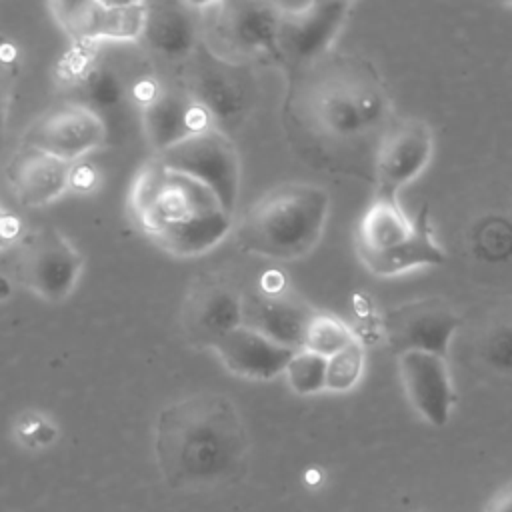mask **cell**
Segmentation results:
<instances>
[{
    "mask_svg": "<svg viewBox=\"0 0 512 512\" xmlns=\"http://www.w3.org/2000/svg\"><path fill=\"white\" fill-rule=\"evenodd\" d=\"M330 196L322 186L292 182L268 190L244 214L238 244L270 260H298L322 238Z\"/></svg>",
    "mask_w": 512,
    "mask_h": 512,
    "instance_id": "cell-3",
    "label": "cell"
},
{
    "mask_svg": "<svg viewBox=\"0 0 512 512\" xmlns=\"http://www.w3.org/2000/svg\"><path fill=\"white\" fill-rule=\"evenodd\" d=\"M316 310L284 290L242 292V326L296 352L302 350L306 326Z\"/></svg>",
    "mask_w": 512,
    "mask_h": 512,
    "instance_id": "cell-17",
    "label": "cell"
},
{
    "mask_svg": "<svg viewBox=\"0 0 512 512\" xmlns=\"http://www.w3.org/2000/svg\"><path fill=\"white\" fill-rule=\"evenodd\" d=\"M68 88L72 92L70 102L88 106L100 116L104 110L118 108L130 94V90L122 82V76L108 62L100 60L98 54L84 70V74L68 84Z\"/></svg>",
    "mask_w": 512,
    "mask_h": 512,
    "instance_id": "cell-23",
    "label": "cell"
},
{
    "mask_svg": "<svg viewBox=\"0 0 512 512\" xmlns=\"http://www.w3.org/2000/svg\"><path fill=\"white\" fill-rule=\"evenodd\" d=\"M432 142V130L424 120H392L374 150L376 196L398 198V192L430 162Z\"/></svg>",
    "mask_w": 512,
    "mask_h": 512,
    "instance_id": "cell-14",
    "label": "cell"
},
{
    "mask_svg": "<svg viewBox=\"0 0 512 512\" xmlns=\"http://www.w3.org/2000/svg\"><path fill=\"white\" fill-rule=\"evenodd\" d=\"M14 438L28 450H44L58 438L56 422L38 410H26L14 420Z\"/></svg>",
    "mask_w": 512,
    "mask_h": 512,
    "instance_id": "cell-27",
    "label": "cell"
},
{
    "mask_svg": "<svg viewBox=\"0 0 512 512\" xmlns=\"http://www.w3.org/2000/svg\"><path fill=\"white\" fill-rule=\"evenodd\" d=\"M350 8V2L280 4L276 26L278 66L290 74L328 54Z\"/></svg>",
    "mask_w": 512,
    "mask_h": 512,
    "instance_id": "cell-10",
    "label": "cell"
},
{
    "mask_svg": "<svg viewBox=\"0 0 512 512\" xmlns=\"http://www.w3.org/2000/svg\"><path fill=\"white\" fill-rule=\"evenodd\" d=\"M364 370V348L356 338L344 350L326 358V390L348 392L362 378Z\"/></svg>",
    "mask_w": 512,
    "mask_h": 512,
    "instance_id": "cell-26",
    "label": "cell"
},
{
    "mask_svg": "<svg viewBox=\"0 0 512 512\" xmlns=\"http://www.w3.org/2000/svg\"><path fill=\"white\" fill-rule=\"evenodd\" d=\"M200 46L214 58L246 66L278 64L276 26L280 4L224 0L196 4Z\"/></svg>",
    "mask_w": 512,
    "mask_h": 512,
    "instance_id": "cell-5",
    "label": "cell"
},
{
    "mask_svg": "<svg viewBox=\"0 0 512 512\" xmlns=\"http://www.w3.org/2000/svg\"><path fill=\"white\" fill-rule=\"evenodd\" d=\"M212 352L230 374L246 380H272L284 374L294 354L242 324L226 334Z\"/></svg>",
    "mask_w": 512,
    "mask_h": 512,
    "instance_id": "cell-21",
    "label": "cell"
},
{
    "mask_svg": "<svg viewBox=\"0 0 512 512\" xmlns=\"http://www.w3.org/2000/svg\"><path fill=\"white\" fill-rule=\"evenodd\" d=\"M284 118L298 136L332 150L378 144L392 98L370 60L330 50L288 74Z\"/></svg>",
    "mask_w": 512,
    "mask_h": 512,
    "instance_id": "cell-1",
    "label": "cell"
},
{
    "mask_svg": "<svg viewBox=\"0 0 512 512\" xmlns=\"http://www.w3.org/2000/svg\"><path fill=\"white\" fill-rule=\"evenodd\" d=\"M480 360L496 374H512V322L492 326L480 340Z\"/></svg>",
    "mask_w": 512,
    "mask_h": 512,
    "instance_id": "cell-28",
    "label": "cell"
},
{
    "mask_svg": "<svg viewBox=\"0 0 512 512\" xmlns=\"http://www.w3.org/2000/svg\"><path fill=\"white\" fill-rule=\"evenodd\" d=\"M354 340H356V336L352 334V330L348 328V324L344 320H340L334 314L314 312V316L310 318L306 332H304L302 350L314 352L322 358H330L336 352L344 350Z\"/></svg>",
    "mask_w": 512,
    "mask_h": 512,
    "instance_id": "cell-24",
    "label": "cell"
},
{
    "mask_svg": "<svg viewBox=\"0 0 512 512\" xmlns=\"http://www.w3.org/2000/svg\"><path fill=\"white\" fill-rule=\"evenodd\" d=\"M130 210L142 230L152 238L164 230L224 208L202 184L164 168L152 158L134 178Z\"/></svg>",
    "mask_w": 512,
    "mask_h": 512,
    "instance_id": "cell-6",
    "label": "cell"
},
{
    "mask_svg": "<svg viewBox=\"0 0 512 512\" xmlns=\"http://www.w3.org/2000/svg\"><path fill=\"white\" fill-rule=\"evenodd\" d=\"M356 254L364 268L380 278L446 262V252L432 232L428 206L410 216L398 198L386 196H374L358 220Z\"/></svg>",
    "mask_w": 512,
    "mask_h": 512,
    "instance_id": "cell-4",
    "label": "cell"
},
{
    "mask_svg": "<svg viewBox=\"0 0 512 512\" xmlns=\"http://www.w3.org/2000/svg\"><path fill=\"white\" fill-rule=\"evenodd\" d=\"M164 168L202 184L232 214L240 190V160L230 136L208 128L154 156Z\"/></svg>",
    "mask_w": 512,
    "mask_h": 512,
    "instance_id": "cell-9",
    "label": "cell"
},
{
    "mask_svg": "<svg viewBox=\"0 0 512 512\" xmlns=\"http://www.w3.org/2000/svg\"><path fill=\"white\" fill-rule=\"evenodd\" d=\"M74 44L140 40L146 2H54L48 6Z\"/></svg>",
    "mask_w": 512,
    "mask_h": 512,
    "instance_id": "cell-15",
    "label": "cell"
},
{
    "mask_svg": "<svg viewBox=\"0 0 512 512\" xmlns=\"http://www.w3.org/2000/svg\"><path fill=\"white\" fill-rule=\"evenodd\" d=\"M140 114L144 136L154 154H162L186 138L212 128L202 108L178 80L160 82L154 94L140 106Z\"/></svg>",
    "mask_w": 512,
    "mask_h": 512,
    "instance_id": "cell-16",
    "label": "cell"
},
{
    "mask_svg": "<svg viewBox=\"0 0 512 512\" xmlns=\"http://www.w3.org/2000/svg\"><path fill=\"white\" fill-rule=\"evenodd\" d=\"M460 314L440 298H416L390 308L384 314L382 330L388 348L404 352L448 354L450 340L460 328Z\"/></svg>",
    "mask_w": 512,
    "mask_h": 512,
    "instance_id": "cell-12",
    "label": "cell"
},
{
    "mask_svg": "<svg viewBox=\"0 0 512 512\" xmlns=\"http://www.w3.org/2000/svg\"><path fill=\"white\" fill-rule=\"evenodd\" d=\"M484 512H512V482L504 484L488 502Z\"/></svg>",
    "mask_w": 512,
    "mask_h": 512,
    "instance_id": "cell-31",
    "label": "cell"
},
{
    "mask_svg": "<svg viewBox=\"0 0 512 512\" xmlns=\"http://www.w3.org/2000/svg\"><path fill=\"white\" fill-rule=\"evenodd\" d=\"M398 372L414 410L432 426H444L456 402L446 358L432 352H404L398 356Z\"/></svg>",
    "mask_w": 512,
    "mask_h": 512,
    "instance_id": "cell-18",
    "label": "cell"
},
{
    "mask_svg": "<svg viewBox=\"0 0 512 512\" xmlns=\"http://www.w3.org/2000/svg\"><path fill=\"white\" fill-rule=\"evenodd\" d=\"M250 440L234 402L200 392L162 408L154 422V458L174 490H206L236 482L248 466Z\"/></svg>",
    "mask_w": 512,
    "mask_h": 512,
    "instance_id": "cell-2",
    "label": "cell"
},
{
    "mask_svg": "<svg viewBox=\"0 0 512 512\" xmlns=\"http://www.w3.org/2000/svg\"><path fill=\"white\" fill-rule=\"evenodd\" d=\"M232 228V214L214 210L210 214L188 220L176 228L164 230L152 240L172 256H200L212 250Z\"/></svg>",
    "mask_w": 512,
    "mask_h": 512,
    "instance_id": "cell-22",
    "label": "cell"
},
{
    "mask_svg": "<svg viewBox=\"0 0 512 512\" xmlns=\"http://www.w3.org/2000/svg\"><path fill=\"white\" fill-rule=\"evenodd\" d=\"M284 376L292 392L300 396L318 394L326 390V358L308 350H296L284 368Z\"/></svg>",
    "mask_w": 512,
    "mask_h": 512,
    "instance_id": "cell-25",
    "label": "cell"
},
{
    "mask_svg": "<svg viewBox=\"0 0 512 512\" xmlns=\"http://www.w3.org/2000/svg\"><path fill=\"white\" fill-rule=\"evenodd\" d=\"M70 162L22 144L6 160L2 172L16 202L26 208L50 204L70 188Z\"/></svg>",
    "mask_w": 512,
    "mask_h": 512,
    "instance_id": "cell-20",
    "label": "cell"
},
{
    "mask_svg": "<svg viewBox=\"0 0 512 512\" xmlns=\"http://www.w3.org/2000/svg\"><path fill=\"white\" fill-rule=\"evenodd\" d=\"M106 120L76 102H62L38 116L24 132L22 144L74 164L82 156L104 146Z\"/></svg>",
    "mask_w": 512,
    "mask_h": 512,
    "instance_id": "cell-13",
    "label": "cell"
},
{
    "mask_svg": "<svg viewBox=\"0 0 512 512\" xmlns=\"http://www.w3.org/2000/svg\"><path fill=\"white\" fill-rule=\"evenodd\" d=\"M140 42L160 62L182 68L200 48L196 4L146 2V18Z\"/></svg>",
    "mask_w": 512,
    "mask_h": 512,
    "instance_id": "cell-19",
    "label": "cell"
},
{
    "mask_svg": "<svg viewBox=\"0 0 512 512\" xmlns=\"http://www.w3.org/2000/svg\"><path fill=\"white\" fill-rule=\"evenodd\" d=\"M16 84V50L0 40V158L6 140L8 112L12 104V92Z\"/></svg>",
    "mask_w": 512,
    "mask_h": 512,
    "instance_id": "cell-29",
    "label": "cell"
},
{
    "mask_svg": "<svg viewBox=\"0 0 512 512\" xmlns=\"http://www.w3.org/2000/svg\"><path fill=\"white\" fill-rule=\"evenodd\" d=\"M12 290H14L12 280H10L6 274H2V272H0V304H2V302H6V300L10 298Z\"/></svg>",
    "mask_w": 512,
    "mask_h": 512,
    "instance_id": "cell-32",
    "label": "cell"
},
{
    "mask_svg": "<svg viewBox=\"0 0 512 512\" xmlns=\"http://www.w3.org/2000/svg\"><path fill=\"white\" fill-rule=\"evenodd\" d=\"M22 234H24V228L20 218L14 212L0 206V250L14 248Z\"/></svg>",
    "mask_w": 512,
    "mask_h": 512,
    "instance_id": "cell-30",
    "label": "cell"
},
{
    "mask_svg": "<svg viewBox=\"0 0 512 512\" xmlns=\"http://www.w3.org/2000/svg\"><path fill=\"white\" fill-rule=\"evenodd\" d=\"M178 82L202 108L210 126L226 136L236 132L254 108L250 68L222 62L202 46L180 68Z\"/></svg>",
    "mask_w": 512,
    "mask_h": 512,
    "instance_id": "cell-7",
    "label": "cell"
},
{
    "mask_svg": "<svg viewBox=\"0 0 512 512\" xmlns=\"http://www.w3.org/2000/svg\"><path fill=\"white\" fill-rule=\"evenodd\" d=\"M84 258L78 248L54 226L40 224L24 230L14 246V276L20 286L46 302L70 296Z\"/></svg>",
    "mask_w": 512,
    "mask_h": 512,
    "instance_id": "cell-8",
    "label": "cell"
},
{
    "mask_svg": "<svg viewBox=\"0 0 512 512\" xmlns=\"http://www.w3.org/2000/svg\"><path fill=\"white\" fill-rule=\"evenodd\" d=\"M180 324L190 346L214 350L242 324V292L218 274L198 276L184 296Z\"/></svg>",
    "mask_w": 512,
    "mask_h": 512,
    "instance_id": "cell-11",
    "label": "cell"
}]
</instances>
